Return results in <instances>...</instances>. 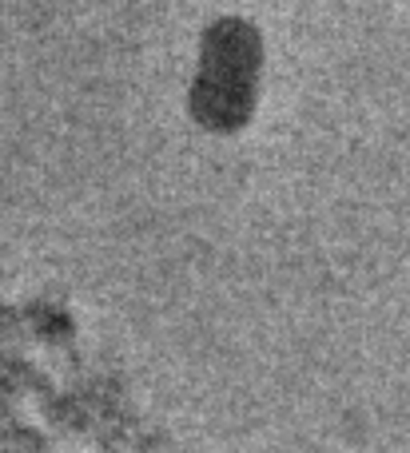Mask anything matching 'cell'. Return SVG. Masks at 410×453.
Masks as SVG:
<instances>
[{
    "label": "cell",
    "mask_w": 410,
    "mask_h": 453,
    "mask_svg": "<svg viewBox=\"0 0 410 453\" xmlns=\"http://www.w3.org/2000/svg\"><path fill=\"white\" fill-rule=\"evenodd\" d=\"M263 36L244 16H220L204 28L188 84V111L196 127L215 135L244 132L259 108L263 88Z\"/></svg>",
    "instance_id": "6da1fadb"
}]
</instances>
